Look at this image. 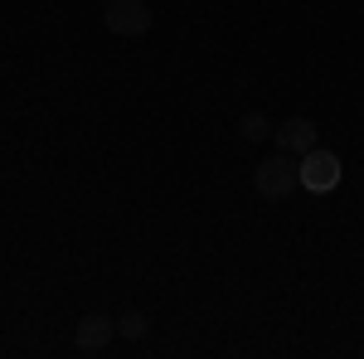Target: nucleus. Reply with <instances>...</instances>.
Segmentation results:
<instances>
[{
    "mask_svg": "<svg viewBox=\"0 0 364 359\" xmlns=\"http://www.w3.org/2000/svg\"><path fill=\"white\" fill-rule=\"evenodd\" d=\"M238 136H243V141H262V136H272V127H267V117H262V112H243Z\"/></svg>",
    "mask_w": 364,
    "mask_h": 359,
    "instance_id": "6",
    "label": "nucleus"
},
{
    "mask_svg": "<svg viewBox=\"0 0 364 359\" xmlns=\"http://www.w3.org/2000/svg\"><path fill=\"white\" fill-rule=\"evenodd\" d=\"M301 185V175H296V161L277 151V156H267L262 166L252 170V190L262 194V199H287V194Z\"/></svg>",
    "mask_w": 364,
    "mask_h": 359,
    "instance_id": "1",
    "label": "nucleus"
},
{
    "mask_svg": "<svg viewBox=\"0 0 364 359\" xmlns=\"http://www.w3.org/2000/svg\"><path fill=\"white\" fill-rule=\"evenodd\" d=\"M112 335H117V321H112V316H102V311H92V316L78 321V350L97 355V350H107Z\"/></svg>",
    "mask_w": 364,
    "mask_h": 359,
    "instance_id": "5",
    "label": "nucleus"
},
{
    "mask_svg": "<svg viewBox=\"0 0 364 359\" xmlns=\"http://www.w3.org/2000/svg\"><path fill=\"white\" fill-rule=\"evenodd\" d=\"M146 331H151L146 311H127V316L117 321V335H127V340H146Z\"/></svg>",
    "mask_w": 364,
    "mask_h": 359,
    "instance_id": "7",
    "label": "nucleus"
},
{
    "mask_svg": "<svg viewBox=\"0 0 364 359\" xmlns=\"http://www.w3.org/2000/svg\"><path fill=\"white\" fill-rule=\"evenodd\" d=\"M102 20H107V29L112 34H127V39H136V34H146L151 29V5L146 0H107L102 5Z\"/></svg>",
    "mask_w": 364,
    "mask_h": 359,
    "instance_id": "3",
    "label": "nucleus"
},
{
    "mask_svg": "<svg viewBox=\"0 0 364 359\" xmlns=\"http://www.w3.org/2000/svg\"><path fill=\"white\" fill-rule=\"evenodd\" d=\"M272 136H277V151H287V156H306L311 146H321V141H316V122H311V117H287Z\"/></svg>",
    "mask_w": 364,
    "mask_h": 359,
    "instance_id": "4",
    "label": "nucleus"
},
{
    "mask_svg": "<svg viewBox=\"0 0 364 359\" xmlns=\"http://www.w3.org/2000/svg\"><path fill=\"white\" fill-rule=\"evenodd\" d=\"M296 175H301V190H311V194L336 190V185H340V156H336V151L311 146L306 156L296 161Z\"/></svg>",
    "mask_w": 364,
    "mask_h": 359,
    "instance_id": "2",
    "label": "nucleus"
}]
</instances>
